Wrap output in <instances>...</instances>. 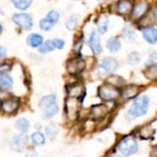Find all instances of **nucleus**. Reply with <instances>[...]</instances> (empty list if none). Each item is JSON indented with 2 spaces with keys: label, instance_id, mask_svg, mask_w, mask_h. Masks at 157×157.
Returning a JSON list of instances; mask_svg holds the SVG:
<instances>
[{
  "label": "nucleus",
  "instance_id": "nucleus-22",
  "mask_svg": "<svg viewBox=\"0 0 157 157\" xmlns=\"http://www.w3.org/2000/svg\"><path fill=\"white\" fill-rule=\"evenodd\" d=\"M109 29V19L105 15L99 16L96 21V31L100 35L105 34Z\"/></svg>",
  "mask_w": 157,
  "mask_h": 157
},
{
  "label": "nucleus",
  "instance_id": "nucleus-36",
  "mask_svg": "<svg viewBox=\"0 0 157 157\" xmlns=\"http://www.w3.org/2000/svg\"><path fill=\"white\" fill-rule=\"evenodd\" d=\"M153 134V128H151V126H145L140 130V135L143 139H149Z\"/></svg>",
  "mask_w": 157,
  "mask_h": 157
},
{
  "label": "nucleus",
  "instance_id": "nucleus-41",
  "mask_svg": "<svg viewBox=\"0 0 157 157\" xmlns=\"http://www.w3.org/2000/svg\"><path fill=\"white\" fill-rule=\"evenodd\" d=\"M3 33H4V26L0 23V35L3 34Z\"/></svg>",
  "mask_w": 157,
  "mask_h": 157
},
{
  "label": "nucleus",
  "instance_id": "nucleus-2",
  "mask_svg": "<svg viewBox=\"0 0 157 157\" xmlns=\"http://www.w3.org/2000/svg\"><path fill=\"white\" fill-rule=\"evenodd\" d=\"M87 68V61L82 55H74L66 62V69L69 76L82 75Z\"/></svg>",
  "mask_w": 157,
  "mask_h": 157
},
{
  "label": "nucleus",
  "instance_id": "nucleus-44",
  "mask_svg": "<svg viewBox=\"0 0 157 157\" xmlns=\"http://www.w3.org/2000/svg\"><path fill=\"white\" fill-rule=\"evenodd\" d=\"M99 2H106V1H110V0H97Z\"/></svg>",
  "mask_w": 157,
  "mask_h": 157
},
{
  "label": "nucleus",
  "instance_id": "nucleus-21",
  "mask_svg": "<svg viewBox=\"0 0 157 157\" xmlns=\"http://www.w3.org/2000/svg\"><path fill=\"white\" fill-rule=\"evenodd\" d=\"M15 128L20 132V133H22V134H27L31 128V122L30 120L25 117H19L16 121H15Z\"/></svg>",
  "mask_w": 157,
  "mask_h": 157
},
{
  "label": "nucleus",
  "instance_id": "nucleus-27",
  "mask_svg": "<svg viewBox=\"0 0 157 157\" xmlns=\"http://www.w3.org/2000/svg\"><path fill=\"white\" fill-rule=\"evenodd\" d=\"M37 50L40 55H47V54L54 52L56 50V48L54 46L52 39H49V40L44 41V43L37 48Z\"/></svg>",
  "mask_w": 157,
  "mask_h": 157
},
{
  "label": "nucleus",
  "instance_id": "nucleus-17",
  "mask_svg": "<svg viewBox=\"0 0 157 157\" xmlns=\"http://www.w3.org/2000/svg\"><path fill=\"white\" fill-rule=\"evenodd\" d=\"M147 10H148V4L144 1H140L137 3L135 6H133L129 15L133 20H140L141 19V17H143V15L147 12Z\"/></svg>",
  "mask_w": 157,
  "mask_h": 157
},
{
  "label": "nucleus",
  "instance_id": "nucleus-1",
  "mask_svg": "<svg viewBox=\"0 0 157 157\" xmlns=\"http://www.w3.org/2000/svg\"><path fill=\"white\" fill-rule=\"evenodd\" d=\"M38 107L41 110L44 120H50L55 117L60 111L56 94H49L44 95L38 103Z\"/></svg>",
  "mask_w": 157,
  "mask_h": 157
},
{
  "label": "nucleus",
  "instance_id": "nucleus-40",
  "mask_svg": "<svg viewBox=\"0 0 157 157\" xmlns=\"http://www.w3.org/2000/svg\"><path fill=\"white\" fill-rule=\"evenodd\" d=\"M26 157H38V153L36 152L35 150H30L27 154H26Z\"/></svg>",
  "mask_w": 157,
  "mask_h": 157
},
{
  "label": "nucleus",
  "instance_id": "nucleus-6",
  "mask_svg": "<svg viewBox=\"0 0 157 157\" xmlns=\"http://www.w3.org/2000/svg\"><path fill=\"white\" fill-rule=\"evenodd\" d=\"M21 98L10 94L7 98L0 101V113L8 116L15 115L21 108Z\"/></svg>",
  "mask_w": 157,
  "mask_h": 157
},
{
  "label": "nucleus",
  "instance_id": "nucleus-34",
  "mask_svg": "<svg viewBox=\"0 0 157 157\" xmlns=\"http://www.w3.org/2000/svg\"><path fill=\"white\" fill-rule=\"evenodd\" d=\"M140 56L137 52H132L131 54H129L128 56L127 63L128 65H136V64L140 63Z\"/></svg>",
  "mask_w": 157,
  "mask_h": 157
},
{
  "label": "nucleus",
  "instance_id": "nucleus-5",
  "mask_svg": "<svg viewBox=\"0 0 157 157\" xmlns=\"http://www.w3.org/2000/svg\"><path fill=\"white\" fill-rule=\"evenodd\" d=\"M11 21L20 30L29 32L34 26V20L33 16L26 11H19L12 15Z\"/></svg>",
  "mask_w": 157,
  "mask_h": 157
},
{
  "label": "nucleus",
  "instance_id": "nucleus-42",
  "mask_svg": "<svg viewBox=\"0 0 157 157\" xmlns=\"http://www.w3.org/2000/svg\"><path fill=\"white\" fill-rule=\"evenodd\" d=\"M110 157H122V156H120V155H118V154H113V155H111Z\"/></svg>",
  "mask_w": 157,
  "mask_h": 157
},
{
  "label": "nucleus",
  "instance_id": "nucleus-15",
  "mask_svg": "<svg viewBox=\"0 0 157 157\" xmlns=\"http://www.w3.org/2000/svg\"><path fill=\"white\" fill-rule=\"evenodd\" d=\"M44 36L39 33H30L25 39L26 44L33 49H37L44 43Z\"/></svg>",
  "mask_w": 157,
  "mask_h": 157
},
{
  "label": "nucleus",
  "instance_id": "nucleus-9",
  "mask_svg": "<svg viewBox=\"0 0 157 157\" xmlns=\"http://www.w3.org/2000/svg\"><path fill=\"white\" fill-rule=\"evenodd\" d=\"M66 92H67V96L80 99L82 104L87 94L86 89L83 83H82L81 82H73L68 83L66 86Z\"/></svg>",
  "mask_w": 157,
  "mask_h": 157
},
{
  "label": "nucleus",
  "instance_id": "nucleus-20",
  "mask_svg": "<svg viewBox=\"0 0 157 157\" xmlns=\"http://www.w3.org/2000/svg\"><path fill=\"white\" fill-rule=\"evenodd\" d=\"M30 140L33 146L42 147V146L45 145V143H46V136L41 130H36L31 134Z\"/></svg>",
  "mask_w": 157,
  "mask_h": 157
},
{
  "label": "nucleus",
  "instance_id": "nucleus-12",
  "mask_svg": "<svg viewBox=\"0 0 157 157\" xmlns=\"http://www.w3.org/2000/svg\"><path fill=\"white\" fill-rule=\"evenodd\" d=\"M86 43L94 56H100L103 53V46L101 44L100 34L97 33L96 30H93L90 33Z\"/></svg>",
  "mask_w": 157,
  "mask_h": 157
},
{
  "label": "nucleus",
  "instance_id": "nucleus-24",
  "mask_svg": "<svg viewBox=\"0 0 157 157\" xmlns=\"http://www.w3.org/2000/svg\"><path fill=\"white\" fill-rule=\"evenodd\" d=\"M59 132H60V128L56 123H50L44 127V135L52 140L56 138Z\"/></svg>",
  "mask_w": 157,
  "mask_h": 157
},
{
  "label": "nucleus",
  "instance_id": "nucleus-16",
  "mask_svg": "<svg viewBox=\"0 0 157 157\" xmlns=\"http://www.w3.org/2000/svg\"><path fill=\"white\" fill-rule=\"evenodd\" d=\"M133 8V4L130 0H118L116 4V11L122 16H128L130 14Z\"/></svg>",
  "mask_w": 157,
  "mask_h": 157
},
{
  "label": "nucleus",
  "instance_id": "nucleus-46",
  "mask_svg": "<svg viewBox=\"0 0 157 157\" xmlns=\"http://www.w3.org/2000/svg\"><path fill=\"white\" fill-rule=\"evenodd\" d=\"M73 157H81V156H73Z\"/></svg>",
  "mask_w": 157,
  "mask_h": 157
},
{
  "label": "nucleus",
  "instance_id": "nucleus-10",
  "mask_svg": "<svg viewBox=\"0 0 157 157\" xmlns=\"http://www.w3.org/2000/svg\"><path fill=\"white\" fill-rule=\"evenodd\" d=\"M118 67V62L115 57L105 56L97 65V71L100 75L113 74Z\"/></svg>",
  "mask_w": 157,
  "mask_h": 157
},
{
  "label": "nucleus",
  "instance_id": "nucleus-3",
  "mask_svg": "<svg viewBox=\"0 0 157 157\" xmlns=\"http://www.w3.org/2000/svg\"><path fill=\"white\" fill-rule=\"evenodd\" d=\"M82 103L80 99L67 96L65 100V114L68 121H76L81 115Z\"/></svg>",
  "mask_w": 157,
  "mask_h": 157
},
{
  "label": "nucleus",
  "instance_id": "nucleus-37",
  "mask_svg": "<svg viewBox=\"0 0 157 157\" xmlns=\"http://www.w3.org/2000/svg\"><path fill=\"white\" fill-rule=\"evenodd\" d=\"M56 50H63L66 47V41L62 38H54L52 39Z\"/></svg>",
  "mask_w": 157,
  "mask_h": 157
},
{
  "label": "nucleus",
  "instance_id": "nucleus-26",
  "mask_svg": "<svg viewBox=\"0 0 157 157\" xmlns=\"http://www.w3.org/2000/svg\"><path fill=\"white\" fill-rule=\"evenodd\" d=\"M85 43V37L83 33H82L78 37H77L72 45V53L74 55H82V51L83 49V45Z\"/></svg>",
  "mask_w": 157,
  "mask_h": 157
},
{
  "label": "nucleus",
  "instance_id": "nucleus-45",
  "mask_svg": "<svg viewBox=\"0 0 157 157\" xmlns=\"http://www.w3.org/2000/svg\"><path fill=\"white\" fill-rule=\"evenodd\" d=\"M73 1H83V0H73Z\"/></svg>",
  "mask_w": 157,
  "mask_h": 157
},
{
  "label": "nucleus",
  "instance_id": "nucleus-39",
  "mask_svg": "<svg viewBox=\"0 0 157 157\" xmlns=\"http://www.w3.org/2000/svg\"><path fill=\"white\" fill-rule=\"evenodd\" d=\"M8 56V49L6 46L0 44V61L5 59Z\"/></svg>",
  "mask_w": 157,
  "mask_h": 157
},
{
  "label": "nucleus",
  "instance_id": "nucleus-30",
  "mask_svg": "<svg viewBox=\"0 0 157 157\" xmlns=\"http://www.w3.org/2000/svg\"><path fill=\"white\" fill-rule=\"evenodd\" d=\"M106 82L115 86V87H119V86H122L124 84L125 81H124V78H121L120 76L110 74V75H108V77L106 78Z\"/></svg>",
  "mask_w": 157,
  "mask_h": 157
},
{
  "label": "nucleus",
  "instance_id": "nucleus-43",
  "mask_svg": "<svg viewBox=\"0 0 157 157\" xmlns=\"http://www.w3.org/2000/svg\"><path fill=\"white\" fill-rule=\"evenodd\" d=\"M154 17L156 18V20H157V9L155 10V11H154Z\"/></svg>",
  "mask_w": 157,
  "mask_h": 157
},
{
  "label": "nucleus",
  "instance_id": "nucleus-28",
  "mask_svg": "<svg viewBox=\"0 0 157 157\" xmlns=\"http://www.w3.org/2000/svg\"><path fill=\"white\" fill-rule=\"evenodd\" d=\"M106 48L112 53H117L121 49V41L117 37H111L106 41Z\"/></svg>",
  "mask_w": 157,
  "mask_h": 157
},
{
  "label": "nucleus",
  "instance_id": "nucleus-31",
  "mask_svg": "<svg viewBox=\"0 0 157 157\" xmlns=\"http://www.w3.org/2000/svg\"><path fill=\"white\" fill-rule=\"evenodd\" d=\"M123 38L126 40V41H134L135 40V36H136V33H135V31L133 30V28L129 27V26H126L123 28L122 30V33H121Z\"/></svg>",
  "mask_w": 157,
  "mask_h": 157
},
{
  "label": "nucleus",
  "instance_id": "nucleus-33",
  "mask_svg": "<svg viewBox=\"0 0 157 157\" xmlns=\"http://www.w3.org/2000/svg\"><path fill=\"white\" fill-rule=\"evenodd\" d=\"M13 68V63L10 60H1L0 61V74L10 73Z\"/></svg>",
  "mask_w": 157,
  "mask_h": 157
},
{
  "label": "nucleus",
  "instance_id": "nucleus-35",
  "mask_svg": "<svg viewBox=\"0 0 157 157\" xmlns=\"http://www.w3.org/2000/svg\"><path fill=\"white\" fill-rule=\"evenodd\" d=\"M145 75L147 78H151V80H154L157 78V65L149 66L147 70L145 71Z\"/></svg>",
  "mask_w": 157,
  "mask_h": 157
},
{
  "label": "nucleus",
  "instance_id": "nucleus-7",
  "mask_svg": "<svg viewBox=\"0 0 157 157\" xmlns=\"http://www.w3.org/2000/svg\"><path fill=\"white\" fill-rule=\"evenodd\" d=\"M97 96L104 102H112L120 97V90L105 82L98 87Z\"/></svg>",
  "mask_w": 157,
  "mask_h": 157
},
{
  "label": "nucleus",
  "instance_id": "nucleus-23",
  "mask_svg": "<svg viewBox=\"0 0 157 157\" xmlns=\"http://www.w3.org/2000/svg\"><path fill=\"white\" fill-rule=\"evenodd\" d=\"M33 1L34 0H10V3L19 11H27L33 4Z\"/></svg>",
  "mask_w": 157,
  "mask_h": 157
},
{
  "label": "nucleus",
  "instance_id": "nucleus-11",
  "mask_svg": "<svg viewBox=\"0 0 157 157\" xmlns=\"http://www.w3.org/2000/svg\"><path fill=\"white\" fill-rule=\"evenodd\" d=\"M30 141V137L27 136V134H17L12 137V139L10 141V148L16 151V152H21L25 151V149L28 147Z\"/></svg>",
  "mask_w": 157,
  "mask_h": 157
},
{
  "label": "nucleus",
  "instance_id": "nucleus-13",
  "mask_svg": "<svg viewBox=\"0 0 157 157\" xmlns=\"http://www.w3.org/2000/svg\"><path fill=\"white\" fill-rule=\"evenodd\" d=\"M109 112V108L105 104H95L93 105L89 109V117L98 121L104 119Z\"/></svg>",
  "mask_w": 157,
  "mask_h": 157
},
{
  "label": "nucleus",
  "instance_id": "nucleus-18",
  "mask_svg": "<svg viewBox=\"0 0 157 157\" xmlns=\"http://www.w3.org/2000/svg\"><path fill=\"white\" fill-rule=\"evenodd\" d=\"M81 16L78 13H71L65 21V28L68 32H75L80 25Z\"/></svg>",
  "mask_w": 157,
  "mask_h": 157
},
{
  "label": "nucleus",
  "instance_id": "nucleus-19",
  "mask_svg": "<svg viewBox=\"0 0 157 157\" xmlns=\"http://www.w3.org/2000/svg\"><path fill=\"white\" fill-rule=\"evenodd\" d=\"M140 94V87L137 85H128L120 91V97L124 100H129Z\"/></svg>",
  "mask_w": 157,
  "mask_h": 157
},
{
  "label": "nucleus",
  "instance_id": "nucleus-4",
  "mask_svg": "<svg viewBox=\"0 0 157 157\" xmlns=\"http://www.w3.org/2000/svg\"><path fill=\"white\" fill-rule=\"evenodd\" d=\"M149 103H150V99L146 95L137 97L132 103V105H130V107L128 108V116L132 118H135L146 115L149 108Z\"/></svg>",
  "mask_w": 157,
  "mask_h": 157
},
{
  "label": "nucleus",
  "instance_id": "nucleus-25",
  "mask_svg": "<svg viewBox=\"0 0 157 157\" xmlns=\"http://www.w3.org/2000/svg\"><path fill=\"white\" fill-rule=\"evenodd\" d=\"M143 38L150 44H155L157 43V29L154 27H149L146 28L142 32Z\"/></svg>",
  "mask_w": 157,
  "mask_h": 157
},
{
  "label": "nucleus",
  "instance_id": "nucleus-29",
  "mask_svg": "<svg viewBox=\"0 0 157 157\" xmlns=\"http://www.w3.org/2000/svg\"><path fill=\"white\" fill-rule=\"evenodd\" d=\"M39 28L41 31L44 32V33H49L51 31H53V29L55 28L56 24H54L53 22H51L48 19H46L45 17L42 18L40 21H39Z\"/></svg>",
  "mask_w": 157,
  "mask_h": 157
},
{
  "label": "nucleus",
  "instance_id": "nucleus-32",
  "mask_svg": "<svg viewBox=\"0 0 157 157\" xmlns=\"http://www.w3.org/2000/svg\"><path fill=\"white\" fill-rule=\"evenodd\" d=\"M60 17H61L60 12L58 10H51L45 15V18L48 19L51 22H53L56 25L58 23V21L60 20Z\"/></svg>",
  "mask_w": 157,
  "mask_h": 157
},
{
  "label": "nucleus",
  "instance_id": "nucleus-38",
  "mask_svg": "<svg viewBox=\"0 0 157 157\" xmlns=\"http://www.w3.org/2000/svg\"><path fill=\"white\" fill-rule=\"evenodd\" d=\"M152 65H157V53H152L150 55L147 62H146V66H152Z\"/></svg>",
  "mask_w": 157,
  "mask_h": 157
},
{
  "label": "nucleus",
  "instance_id": "nucleus-8",
  "mask_svg": "<svg viewBox=\"0 0 157 157\" xmlns=\"http://www.w3.org/2000/svg\"><path fill=\"white\" fill-rule=\"evenodd\" d=\"M117 149L119 152H121L122 155L128 157L138 151L139 145L136 139L133 136H126L123 139H121L120 141L117 143Z\"/></svg>",
  "mask_w": 157,
  "mask_h": 157
},
{
  "label": "nucleus",
  "instance_id": "nucleus-14",
  "mask_svg": "<svg viewBox=\"0 0 157 157\" xmlns=\"http://www.w3.org/2000/svg\"><path fill=\"white\" fill-rule=\"evenodd\" d=\"M15 85L14 78L10 73L0 74V91L10 92Z\"/></svg>",
  "mask_w": 157,
  "mask_h": 157
}]
</instances>
